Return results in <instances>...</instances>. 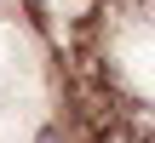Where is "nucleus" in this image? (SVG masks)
<instances>
[{"label":"nucleus","instance_id":"nucleus-1","mask_svg":"<svg viewBox=\"0 0 155 143\" xmlns=\"http://www.w3.org/2000/svg\"><path fill=\"white\" fill-rule=\"evenodd\" d=\"M29 17L46 29V40L58 52H75L81 34L92 29V17H98V0H29Z\"/></svg>","mask_w":155,"mask_h":143},{"label":"nucleus","instance_id":"nucleus-2","mask_svg":"<svg viewBox=\"0 0 155 143\" xmlns=\"http://www.w3.org/2000/svg\"><path fill=\"white\" fill-rule=\"evenodd\" d=\"M35 143H69V138H63V126H46V132H40Z\"/></svg>","mask_w":155,"mask_h":143}]
</instances>
